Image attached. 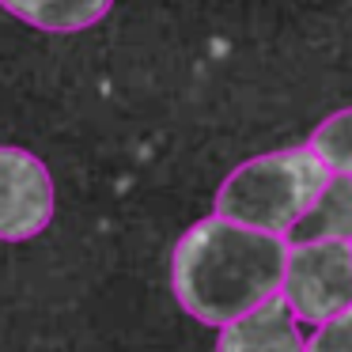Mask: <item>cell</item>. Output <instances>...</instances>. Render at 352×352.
Masks as SVG:
<instances>
[{
  "label": "cell",
  "mask_w": 352,
  "mask_h": 352,
  "mask_svg": "<svg viewBox=\"0 0 352 352\" xmlns=\"http://www.w3.org/2000/svg\"><path fill=\"white\" fill-rule=\"evenodd\" d=\"M288 239L235 223L228 216L197 220L170 254V288L201 326H228L265 299L280 296Z\"/></svg>",
  "instance_id": "6da1fadb"
},
{
  "label": "cell",
  "mask_w": 352,
  "mask_h": 352,
  "mask_svg": "<svg viewBox=\"0 0 352 352\" xmlns=\"http://www.w3.org/2000/svg\"><path fill=\"white\" fill-rule=\"evenodd\" d=\"M333 170L311 148H280L239 163L216 190V216L273 235H288L314 205Z\"/></svg>",
  "instance_id": "7a4b0ae2"
},
{
  "label": "cell",
  "mask_w": 352,
  "mask_h": 352,
  "mask_svg": "<svg viewBox=\"0 0 352 352\" xmlns=\"http://www.w3.org/2000/svg\"><path fill=\"white\" fill-rule=\"evenodd\" d=\"M280 299L292 307L299 326L311 329L352 307V243L344 239L288 243Z\"/></svg>",
  "instance_id": "3957f363"
},
{
  "label": "cell",
  "mask_w": 352,
  "mask_h": 352,
  "mask_svg": "<svg viewBox=\"0 0 352 352\" xmlns=\"http://www.w3.org/2000/svg\"><path fill=\"white\" fill-rule=\"evenodd\" d=\"M57 193L46 163L16 144H0V243H27L54 220Z\"/></svg>",
  "instance_id": "277c9868"
},
{
  "label": "cell",
  "mask_w": 352,
  "mask_h": 352,
  "mask_svg": "<svg viewBox=\"0 0 352 352\" xmlns=\"http://www.w3.org/2000/svg\"><path fill=\"white\" fill-rule=\"evenodd\" d=\"M216 352H307V337L292 307L273 296L243 318L220 326Z\"/></svg>",
  "instance_id": "5b68a950"
},
{
  "label": "cell",
  "mask_w": 352,
  "mask_h": 352,
  "mask_svg": "<svg viewBox=\"0 0 352 352\" xmlns=\"http://www.w3.org/2000/svg\"><path fill=\"white\" fill-rule=\"evenodd\" d=\"M284 239L288 243H311V239L352 243V175H329L314 205L299 216V223Z\"/></svg>",
  "instance_id": "8992f818"
},
{
  "label": "cell",
  "mask_w": 352,
  "mask_h": 352,
  "mask_svg": "<svg viewBox=\"0 0 352 352\" xmlns=\"http://www.w3.org/2000/svg\"><path fill=\"white\" fill-rule=\"evenodd\" d=\"M114 0H0V8L50 34H72L95 27Z\"/></svg>",
  "instance_id": "52a82bcc"
},
{
  "label": "cell",
  "mask_w": 352,
  "mask_h": 352,
  "mask_svg": "<svg viewBox=\"0 0 352 352\" xmlns=\"http://www.w3.org/2000/svg\"><path fill=\"white\" fill-rule=\"evenodd\" d=\"M314 155L326 163L333 175H352V107L329 114L307 140Z\"/></svg>",
  "instance_id": "ba28073f"
},
{
  "label": "cell",
  "mask_w": 352,
  "mask_h": 352,
  "mask_svg": "<svg viewBox=\"0 0 352 352\" xmlns=\"http://www.w3.org/2000/svg\"><path fill=\"white\" fill-rule=\"evenodd\" d=\"M307 352H352V307L314 326V333L307 337Z\"/></svg>",
  "instance_id": "9c48e42d"
}]
</instances>
